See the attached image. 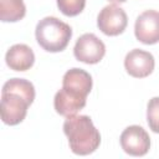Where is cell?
Segmentation results:
<instances>
[{
	"mask_svg": "<svg viewBox=\"0 0 159 159\" xmlns=\"http://www.w3.org/2000/svg\"><path fill=\"white\" fill-rule=\"evenodd\" d=\"M71 150L77 155H88L101 144V134L88 116H71L63 123Z\"/></svg>",
	"mask_w": 159,
	"mask_h": 159,
	"instance_id": "cell-1",
	"label": "cell"
},
{
	"mask_svg": "<svg viewBox=\"0 0 159 159\" xmlns=\"http://www.w3.org/2000/svg\"><path fill=\"white\" fill-rule=\"evenodd\" d=\"M35 36L45 51L60 52L67 47L72 37V29L68 24L55 16H47L37 22Z\"/></svg>",
	"mask_w": 159,
	"mask_h": 159,
	"instance_id": "cell-2",
	"label": "cell"
},
{
	"mask_svg": "<svg viewBox=\"0 0 159 159\" xmlns=\"http://www.w3.org/2000/svg\"><path fill=\"white\" fill-rule=\"evenodd\" d=\"M30 104L31 103L21 94L14 92H1V120L7 125H16L21 123L27 114Z\"/></svg>",
	"mask_w": 159,
	"mask_h": 159,
	"instance_id": "cell-3",
	"label": "cell"
},
{
	"mask_svg": "<svg viewBox=\"0 0 159 159\" xmlns=\"http://www.w3.org/2000/svg\"><path fill=\"white\" fill-rule=\"evenodd\" d=\"M128 25L125 11L116 4L104 6L97 16L98 29L107 36L120 35Z\"/></svg>",
	"mask_w": 159,
	"mask_h": 159,
	"instance_id": "cell-4",
	"label": "cell"
},
{
	"mask_svg": "<svg viewBox=\"0 0 159 159\" xmlns=\"http://www.w3.org/2000/svg\"><path fill=\"white\" fill-rule=\"evenodd\" d=\"M106 53V46L94 34H83L73 47L75 57L87 65L98 63Z\"/></svg>",
	"mask_w": 159,
	"mask_h": 159,
	"instance_id": "cell-5",
	"label": "cell"
},
{
	"mask_svg": "<svg viewBox=\"0 0 159 159\" xmlns=\"http://www.w3.org/2000/svg\"><path fill=\"white\" fill-rule=\"evenodd\" d=\"M122 149L133 157H143L150 148V138L144 128L139 125H129L120 134Z\"/></svg>",
	"mask_w": 159,
	"mask_h": 159,
	"instance_id": "cell-6",
	"label": "cell"
},
{
	"mask_svg": "<svg viewBox=\"0 0 159 159\" xmlns=\"http://www.w3.org/2000/svg\"><path fill=\"white\" fill-rule=\"evenodd\" d=\"M134 34L142 43L154 45L159 42V11L145 10L142 12L135 20Z\"/></svg>",
	"mask_w": 159,
	"mask_h": 159,
	"instance_id": "cell-7",
	"label": "cell"
},
{
	"mask_svg": "<svg viewBox=\"0 0 159 159\" xmlns=\"http://www.w3.org/2000/svg\"><path fill=\"white\" fill-rule=\"evenodd\" d=\"M154 65H155V61L153 55L140 48H134L129 51L124 58L125 71L132 77H135V78L148 77L153 72Z\"/></svg>",
	"mask_w": 159,
	"mask_h": 159,
	"instance_id": "cell-8",
	"label": "cell"
},
{
	"mask_svg": "<svg viewBox=\"0 0 159 159\" xmlns=\"http://www.w3.org/2000/svg\"><path fill=\"white\" fill-rule=\"evenodd\" d=\"M87 102V97L75 92L72 89L62 87L53 98V107L56 112L63 117H71L75 116L77 112H80L82 108H84Z\"/></svg>",
	"mask_w": 159,
	"mask_h": 159,
	"instance_id": "cell-9",
	"label": "cell"
},
{
	"mask_svg": "<svg viewBox=\"0 0 159 159\" xmlns=\"http://www.w3.org/2000/svg\"><path fill=\"white\" fill-rule=\"evenodd\" d=\"M6 65L14 71H27L35 62L34 51L25 43H16L11 46L5 55Z\"/></svg>",
	"mask_w": 159,
	"mask_h": 159,
	"instance_id": "cell-10",
	"label": "cell"
},
{
	"mask_svg": "<svg viewBox=\"0 0 159 159\" xmlns=\"http://www.w3.org/2000/svg\"><path fill=\"white\" fill-rule=\"evenodd\" d=\"M92 77L91 75L82 68H71L68 70L62 78V87L78 92L83 96H88L92 89Z\"/></svg>",
	"mask_w": 159,
	"mask_h": 159,
	"instance_id": "cell-11",
	"label": "cell"
},
{
	"mask_svg": "<svg viewBox=\"0 0 159 159\" xmlns=\"http://www.w3.org/2000/svg\"><path fill=\"white\" fill-rule=\"evenodd\" d=\"M26 14L22 0H0V20L2 22H16Z\"/></svg>",
	"mask_w": 159,
	"mask_h": 159,
	"instance_id": "cell-12",
	"label": "cell"
},
{
	"mask_svg": "<svg viewBox=\"0 0 159 159\" xmlns=\"http://www.w3.org/2000/svg\"><path fill=\"white\" fill-rule=\"evenodd\" d=\"M1 92H14L17 94H21L22 97H25L30 103L34 102L35 99V87L34 84L24 78H11L9 81H6L2 86Z\"/></svg>",
	"mask_w": 159,
	"mask_h": 159,
	"instance_id": "cell-13",
	"label": "cell"
},
{
	"mask_svg": "<svg viewBox=\"0 0 159 159\" xmlns=\"http://www.w3.org/2000/svg\"><path fill=\"white\" fill-rule=\"evenodd\" d=\"M147 122L154 133H159V97H153L147 107Z\"/></svg>",
	"mask_w": 159,
	"mask_h": 159,
	"instance_id": "cell-14",
	"label": "cell"
},
{
	"mask_svg": "<svg viewBox=\"0 0 159 159\" xmlns=\"http://www.w3.org/2000/svg\"><path fill=\"white\" fill-rule=\"evenodd\" d=\"M57 6L63 15L76 16L83 11L86 0H57Z\"/></svg>",
	"mask_w": 159,
	"mask_h": 159,
	"instance_id": "cell-15",
	"label": "cell"
},
{
	"mask_svg": "<svg viewBox=\"0 0 159 159\" xmlns=\"http://www.w3.org/2000/svg\"><path fill=\"white\" fill-rule=\"evenodd\" d=\"M109 1H113V2H124L127 0H109Z\"/></svg>",
	"mask_w": 159,
	"mask_h": 159,
	"instance_id": "cell-16",
	"label": "cell"
}]
</instances>
